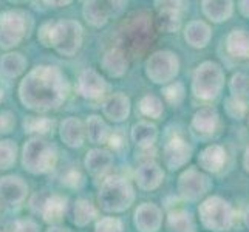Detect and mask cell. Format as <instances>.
<instances>
[{
	"mask_svg": "<svg viewBox=\"0 0 249 232\" xmlns=\"http://www.w3.org/2000/svg\"><path fill=\"white\" fill-rule=\"evenodd\" d=\"M167 232H195V221L191 212L184 209L172 211L167 215Z\"/></svg>",
	"mask_w": 249,
	"mask_h": 232,
	"instance_id": "30",
	"label": "cell"
},
{
	"mask_svg": "<svg viewBox=\"0 0 249 232\" xmlns=\"http://www.w3.org/2000/svg\"><path fill=\"white\" fill-rule=\"evenodd\" d=\"M82 39L84 30L78 20H57L51 33V48H54L61 56L73 57L81 50Z\"/></svg>",
	"mask_w": 249,
	"mask_h": 232,
	"instance_id": "6",
	"label": "cell"
},
{
	"mask_svg": "<svg viewBox=\"0 0 249 232\" xmlns=\"http://www.w3.org/2000/svg\"><path fill=\"white\" fill-rule=\"evenodd\" d=\"M57 162V152L40 136H33L22 149V166L33 175H44L53 170Z\"/></svg>",
	"mask_w": 249,
	"mask_h": 232,
	"instance_id": "3",
	"label": "cell"
},
{
	"mask_svg": "<svg viewBox=\"0 0 249 232\" xmlns=\"http://www.w3.org/2000/svg\"><path fill=\"white\" fill-rule=\"evenodd\" d=\"M59 136H61L62 143L67 145V147L78 149L84 144L87 132H85V127L81 119L70 116L61 123V127H59Z\"/></svg>",
	"mask_w": 249,
	"mask_h": 232,
	"instance_id": "16",
	"label": "cell"
},
{
	"mask_svg": "<svg viewBox=\"0 0 249 232\" xmlns=\"http://www.w3.org/2000/svg\"><path fill=\"white\" fill-rule=\"evenodd\" d=\"M162 96L166 98V101L169 104L178 106L179 102L183 101L184 98V87L181 82H172L169 84L167 87L162 89Z\"/></svg>",
	"mask_w": 249,
	"mask_h": 232,
	"instance_id": "36",
	"label": "cell"
},
{
	"mask_svg": "<svg viewBox=\"0 0 249 232\" xmlns=\"http://www.w3.org/2000/svg\"><path fill=\"white\" fill-rule=\"evenodd\" d=\"M3 212H5V211H3V201L0 200V220L3 218Z\"/></svg>",
	"mask_w": 249,
	"mask_h": 232,
	"instance_id": "50",
	"label": "cell"
},
{
	"mask_svg": "<svg viewBox=\"0 0 249 232\" xmlns=\"http://www.w3.org/2000/svg\"><path fill=\"white\" fill-rule=\"evenodd\" d=\"M50 195L44 194V192H37V194H34L31 196V200H30V208L34 214H40L42 212V208H44V204L47 201Z\"/></svg>",
	"mask_w": 249,
	"mask_h": 232,
	"instance_id": "42",
	"label": "cell"
},
{
	"mask_svg": "<svg viewBox=\"0 0 249 232\" xmlns=\"http://www.w3.org/2000/svg\"><path fill=\"white\" fill-rule=\"evenodd\" d=\"M98 212H96V208H94V204L90 201V200H85V198H81L74 203V208H73V221L74 225L78 228H85L89 226L90 223L96 218Z\"/></svg>",
	"mask_w": 249,
	"mask_h": 232,
	"instance_id": "31",
	"label": "cell"
},
{
	"mask_svg": "<svg viewBox=\"0 0 249 232\" xmlns=\"http://www.w3.org/2000/svg\"><path fill=\"white\" fill-rule=\"evenodd\" d=\"M248 123H249V121H248Z\"/></svg>",
	"mask_w": 249,
	"mask_h": 232,
	"instance_id": "53",
	"label": "cell"
},
{
	"mask_svg": "<svg viewBox=\"0 0 249 232\" xmlns=\"http://www.w3.org/2000/svg\"><path fill=\"white\" fill-rule=\"evenodd\" d=\"M28 61L19 51H8L0 59V71L8 79H16L27 70Z\"/></svg>",
	"mask_w": 249,
	"mask_h": 232,
	"instance_id": "25",
	"label": "cell"
},
{
	"mask_svg": "<svg viewBox=\"0 0 249 232\" xmlns=\"http://www.w3.org/2000/svg\"><path fill=\"white\" fill-rule=\"evenodd\" d=\"M67 209H68V200L62 195L54 194V195H50L47 198L44 208H42L40 215L45 223L54 226L56 223H59L64 218V215L67 214Z\"/></svg>",
	"mask_w": 249,
	"mask_h": 232,
	"instance_id": "23",
	"label": "cell"
},
{
	"mask_svg": "<svg viewBox=\"0 0 249 232\" xmlns=\"http://www.w3.org/2000/svg\"><path fill=\"white\" fill-rule=\"evenodd\" d=\"M14 232H40L39 225L31 218H22L14 223Z\"/></svg>",
	"mask_w": 249,
	"mask_h": 232,
	"instance_id": "41",
	"label": "cell"
},
{
	"mask_svg": "<svg viewBox=\"0 0 249 232\" xmlns=\"http://www.w3.org/2000/svg\"><path fill=\"white\" fill-rule=\"evenodd\" d=\"M212 37L211 27L203 20H192L184 28V39L192 48H204L208 47Z\"/></svg>",
	"mask_w": 249,
	"mask_h": 232,
	"instance_id": "22",
	"label": "cell"
},
{
	"mask_svg": "<svg viewBox=\"0 0 249 232\" xmlns=\"http://www.w3.org/2000/svg\"><path fill=\"white\" fill-rule=\"evenodd\" d=\"M238 11L249 19V0H242V2H238Z\"/></svg>",
	"mask_w": 249,
	"mask_h": 232,
	"instance_id": "46",
	"label": "cell"
},
{
	"mask_svg": "<svg viewBox=\"0 0 249 232\" xmlns=\"http://www.w3.org/2000/svg\"><path fill=\"white\" fill-rule=\"evenodd\" d=\"M94 232H123V223L113 217L101 218L94 226Z\"/></svg>",
	"mask_w": 249,
	"mask_h": 232,
	"instance_id": "38",
	"label": "cell"
},
{
	"mask_svg": "<svg viewBox=\"0 0 249 232\" xmlns=\"http://www.w3.org/2000/svg\"><path fill=\"white\" fill-rule=\"evenodd\" d=\"M85 132H87V138L93 144H104L108 143L110 138V128L106 124V121L98 115H91L87 118L85 123Z\"/></svg>",
	"mask_w": 249,
	"mask_h": 232,
	"instance_id": "29",
	"label": "cell"
},
{
	"mask_svg": "<svg viewBox=\"0 0 249 232\" xmlns=\"http://www.w3.org/2000/svg\"><path fill=\"white\" fill-rule=\"evenodd\" d=\"M140 111L147 118H153L158 119L162 111H164V107H162V101L153 94H147L140 101Z\"/></svg>",
	"mask_w": 249,
	"mask_h": 232,
	"instance_id": "35",
	"label": "cell"
},
{
	"mask_svg": "<svg viewBox=\"0 0 249 232\" xmlns=\"http://www.w3.org/2000/svg\"><path fill=\"white\" fill-rule=\"evenodd\" d=\"M133 223L140 232H158L162 225V212L155 203H142L135 211Z\"/></svg>",
	"mask_w": 249,
	"mask_h": 232,
	"instance_id": "12",
	"label": "cell"
},
{
	"mask_svg": "<svg viewBox=\"0 0 249 232\" xmlns=\"http://www.w3.org/2000/svg\"><path fill=\"white\" fill-rule=\"evenodd\" d=\"M226 51L235 59H249V31L235 28L226 37Z\"/></svg>",
	"mask_w": 249,
	"mask_h": 232,
	"instance_id": "24",
	"label": "cell"
},
{
	"mask_svg": "<svg viewBox=\"0 0 249 232\" xmlns=\"http://www.w3.org/2000/svg\"><path fill=\"white\" fill-rule=\"evenodd\" d=\"M19 99L25 108L37 113L53 111L61 107L68 96V81L54 65L31 68L19 84Z\"/></svg>",
	"mask_w": 249,
	"mask_h": 232,
	"instance_id": "1",
	"label": "cell"
},
{
	"mask_svg": "<svg viewBox=\"0 0 249 232\" xmlns=\"http://www.w3.org/2000/svg\"><path fill=\"white\" fill-rule=\"evenodd\" d=\"M0 232H6V231H2V229H0Z\"/></svg>",
	"mask_w": 249,
	"mask_h": 232,
	"instance_id": "52",
	"label": "cell"
},
{
	"mask_svg": "<svg viewBox=\"0 0 249 232\" xmlns=\"http://www.w3.org/2000/svg\"><path fill=\"white\" fill-rule=\"evenodd\" d=\"M107 84L96 70L85 68L78 77V91L85 99H99L106 94Z\"/></svg>",
	"mask_w": 249,
	"mask_h": 232,
	"instance_id": "13",
	"label": "cell"
},
{
	"mask_svg": "<svg viewBox=\"0 0 249 232\" xmlns=\"http://www.w3.org/2000/svg\"><path fill=\"white\" fill-rule=\"evenodd\" d=\"M101 67L108 76L121 77L127 73L128 61L127 56L121 48H110L107 50L101 59Z\"/></svg>",
	"mask_w": 249,
	"mask_h": 232,
	"instance_id": "19",
	"label": "cell"
},
{
	"mask_svg": "<svg viewBox=\"0 0 249 232\" xmlns=\"http://www.w3.org/2000/svg\"><path fill=\"white\" fill-rule=\"evenodd\" d=\"M225 110L226 113L234 118V119H242L245 118L246 111H248V107H246V101H242V99H235V98H228L226 102H225Z\"/></svg>",
	"mask_w": 249,
	"mask_h": 232,
	"instance_id": "37",
	"label": "cell"
},
{
	"mask_svg": "<svg viewBox=\"0 0 249 232\" xmlns=\"http://www.w3.org/2000/svg\"><path fill=\"white\" fill-rule=\"evenodd\" d=\"M28 195V184L17 175H6L0 178V200L5 204L17 206L25 201Z\"/></svg>",
	"mask_w": 249,
	"mask_h": 232,
	"instance_id": "11",
	"label": "cell"
},
{
	"mask_svg": "<svg viewBox=\"0 0 249 232\" xmlns=\"http://www.w3.org/2000/svg\"><path fill=\"white\" fill-rule=\"evenodd\" d=\"M245 225L249 228V208H248L246 212H245Z\"/></svg>",
	"mask_w": 249,
	"mask_h": 232,
	"instance_id": "49",
	"label": "cell"
},
{
	"mask_svg": "<svg viewBox=\"0 0 249 232\" xmlns=\"http://www.w3.org/2000/svg\"><path fill=\"white\" fill-rule=\"evenodd\" d=\"M84 164L90 175L101 177L111 167V164H113V157H111V153L106 149H91L85 155Z\"/></svg>",
	"mask_w": 249,
	"mask_h": 232,
	"instance_id": "21",
	"label": "cell"
},
{
	"mask_svg": "<svg viewBox=\"0 0 249 232\" xmlns=\"http://www.w3.org/2000/svg\"><path fill=\"white\" fill-rule=\"evenodd\" d=\"M136 184L142 191H155L164 179V170L155 161H145L138 167L135 174Z\"/></svg>",
	"mask_w": 249,
	"mask_h": 232,
	"instance_id": "15",
	"label": "cell"
},
{
	"mask_svg": "<svg viewBox=\"0 0 249 232\" xmlns=\"http://www.w3.org/2000/svg\"><path fill=\"white\" fill-rule=\"evenodd\" d=\"M54 121L45 116H28L23 121V128L27 133H34V135H47L53 130Z\"/></svg>",
	"mask_w": 249,
	"mask_h": 232,
	"instance_id": "32",
	"label": "cell"
},
{
	"mask_svg": "<svg viewBox=\"0 0 249 232\" xmlns=\"http://www.w3.org/2000/svg\"><path fill=\"white\" fill-rule=\"evenodd\" d=\"M218 113L211 107L200 108L192 116V127L201 135H211L218 127Z\"/></svg>",
	"mask_w": 249,
	"mask_h": 232,
	"instance_id": "27",
	"label": "cell"
},
{
	"mask_svg": "<svg viewBox=\"0 0 249 232\" xmlns=\"http://www.w3.org/2000/svg\"><path fill=\"white\" fill-rule=\"evenodd\" d=\"M108 144H110L113 149H121L123 145H124L123 135H121V133H113V135H110V138H108Z\"/></svg>",
	"mask_w": 249,
	"mask_h": 232,
	"instance_id": "45",
	"label": "cell"
},
{
	"mask_svg": "<svg viewBox=\"0 0 249 232\" xmlns=\"http://www.w3.org/2000/svg\"><path fill=\"white\" fill-rule=\"evenodd\" d=\"M212 183L204 172L189 167L178 178V194L186 201H198L209 192Z\"/></svg>",
	"mask_w": 249,
	"mask_h": 232,
	"instance_id": "9",
	"label": "cell"
},
{
	"mask_svg": "<svg viewBox=\"0 0 249 232\" xmlns=\"http://www.w3.org/2000/svg\"><path fill=\"white\" fill-rule=\"evenodd\" d=\"M127 3L125 2H110V10H111V17L121 16V13L125 10Z\"/></svg>",
	"mask_w": 249,
	"mask_h": 232,
	"instance_id": "44",
	"label": "cell"
},
{
	"mask_svg": "<svg viewBox=\"0 0 249 232\" xmlns=\"http://www.w3.org/2000/svg\"><path fill=\"white\" fill-rule=\"evenodd\" d=\"M17 144L13 140H0V170H8L16 164Z\"/></svg>",
	"mask_w": 249,
	"mask_h": 232,
	"instance_id": "33",
	"label": "cell"
},
{
	"mask_svg": "<svg viewBox=\"0 0 249 232\" xmlns=\"http://www.w3.org/2000/svg\"><path fill=\"white\" fill-rule=\"evenodd\" d=\"M16 127V116L11 111H0V135L11 133Z\"/></svg>",
	"mask_w": 249,
	"mask_h": 232,
	"instance_id": "39",
	"label": "cell"
},
{
	"mask_svg": "<svg viewBox=\"0 0 249 232\" xmlns=\"http://www.w3.org/2000/svg\"><path fill=\"white\" fill-rule=\"evenodd\" d=\"M132 141L141 149H149L158 138V128L149 121H140L132 127Z\"/></svg>",
	"mask_w": 249,
	"mask_h": 232,
	"instance_id": "28",
	"label": "cell"
},
{
	"mask_svg": "<svg viewBox=\"0 0 249 232\" xmlns=\"http://www.w3.org/2000/svg\"><path fill=\"white\" fill-rule=\"evenodd\" d=\"M226 162V152L225 149L218 144H213L206 147L200 152L198 155V166L204 172H211V174H215L223 169Z\"/></svg>",
	"mask_w": 249,
	"mask_h": 232,
	"instance_id": "20",
	"label": "cell"
},
{
	"mask_svg": "<svg viewBox=\"0 0 249 232\" xmlns=\"http://www.w3.org/2000/svg\"><path fill=\"white\" fill-rule=\"evenodd\" d=\"M231 96L235 99L246 101L249 98V76L245 73H237L229 81Z\"/></svg>",
	"mask_w": 249,
	"mask_h": 232,
	"instance_id": "34",
	"label": "cell"
},
{
	"mask_svg": "<svg viewBox=\"0 0 249 232\" xmlns=\"http://www.w3.org/2000/svg\"><path fill=\"white\" fill-rule=\"evenodd\" d=\"M225 85L223 68L212 61H204L195 68L192 76V93L203 101L215 99Z\"/></svg>",
	"mask_w": 249,
	"mask_h": 232,
	"instance_id": "4",
	"label": "cell"
},
{
	"mask_svg": "<svg viewBox=\"0 0 249 232\" xmlns=\"http://www.w3.org/2000/svg\"><path fill=\"white\" fill-rule=\"evenodd\" d=\"M81 174L79 172H76V170H70L65 177H62V183L68 187H78L81 184Z\"/></svg>",
	"mask_w": 249,
	"mask_h": 232,
	"instance_id": "43",
	"label": "cell"
},
{
	"mask_svg": "<svg viewBox=\"0 0 249 232\" xmlns=\"http://www.w3.org/2000/svg\"><path fill=\"white\" fill-rule=\"evenodd\" d=\"M104 116L113 123H123L130 115V99L124 93H113L102 104Z\"/></svg>",
	"mask_w": 249,
	"mask_h": 232,
	"instance_id": "17",
	"label": "cell"
},
{
	"mask_svg": "<svg viewBox=\"0 0 249 232\" xmlns=\"http://www.w3.org/2000/svg\"><path fill=\"white\" fill-rule=\"evenodd\" d=\"M158 8V28L161 33H177L181 27V2H155Z\"/></svg>",
	"mask_w": 249,
	"mask_h": 232,
	"instance_id": "14",
	"label": "cell"
},
{
	"mask_svg": "<svg viewBox=\"0 0 249 232\" xmlns=\"http://www.w3.org/2000/svg\"><path fill=\"white\" fill-rule=\"evenodd\" d=\"M56 22H45L40 25L37 31V39L44 47H51V33H53V27Z\"/></svg>",
	"mask_w": 249,
	"mask_h": 232,
	"instance_id": "40",
	"label": "cell"
},
{
	"mask_svg": "<svg viewBox=\"0 0 249 232\" xmlns=\"http://www.w3.org/2000/svg\"><path fill=\"white\" fill-rule=\"evenodd\" d=\"M201 225L212 232L229 231L234 223V209L229 201L221 196H208L198 208Z\"/></svg>",
	"mask_w": 249,
	"mask_h": 232,
	"instance_id": "5",
	"label": "cell"
},
{
	"mask_svg": "<svg viewBox=\"0 0 249 232\" xmlns=\"http://www.w3.org/2000/svg\"><path fill=\"white\" fill-rule=\"evenodd\" d=\"M243 167H245V170L249 174V147H246L245 155H243Z\"/></svg>",
	"mask_w": 249,
	"mask_h": 232,
	"instance_id": "47",
	"label": "cell"
},
{
	"mask_svg": "<svg viewBox=\"0 0 249 232\" xmlns=\"http://www.w3.org/2000/svg\"><path fill=\"white\" fill-rule=\"evenodd\" d=\"M28 33L27 14L20 10H6L0 14V48L10 51L25 39Z\"/></svg>",
	"mask_w": 249,
	"mask_h": 232,
	"instance_id": "8",
	"label": "cell"
},
{
	"mask_svg": "<svg viewBox=\"0 0 249 232\" xmlns=\"http://www.w3.org/2000/svg\"><path fill=\"white\" fill-rule=\"evenodd\" d=\"M135 201V191L127 178L124 177H108L101 184L98 194V203L102 211L119 214L127 211Z\"/></svg>",
	"mask_w": 249,
	"mask_h": 232,
	"instance_id": "2",
	"label": "cell"
},
{
	"mask_svg": "<svg viewBox=\"0 0 249 232\" xmlns=\"http://www.w3.org/2000/svg\"><path fill=\"white\" fill-rule=\"evenodd\" d=\"M82 16L85 22L94 28H101L111 19V10H110V2H84L82 6Z\"/></svg>",
	"mask_w": 249,
	"mask_h": 232,
	"instance_id": "18",
	"label": "cell"
},
{
	"mask_svg": "<svg viewBox=\"0 0 249 232\" xmlns=\"http://www.w3.org/2000/svg\"><path fill=\"white\" fill-rule=\"evenodd\" d=\"M45 232H70V231H68L67 228H62V226H51Z\"/></svg>",
	"mask_w": 249,
	"mask_h": 232,
	"instance_id": "48",
	"label": "cell"
},
{
	"mask_svg": "<svg viewBox=\"0 0 249 232\" xmlns=\"http://www.w3.org/2000/svg\"><path fill=\"white\" fill-rule=\"evenodd\" d=\"M203 14L208 17L209 20L220 23L228 20L234 13V3L229 0H204L201 2Z\"/></svg>",
	"mask_w": 249,
	"mask_h": 232,
	"instance_id": "26",
	"label": "cell"
},
{
	"mask_svg": "<svg viewBox=\"0 0 249 232\" xmlns=\"http://www.w3.org/2000/svg\"><path fill=\"white\" fill-rule=\"evenodd\" d=\"M3 98H5V90H3L2 85H0V102L3 101Z\"/></svg>",
	"mask_w": 249,
	"mask_h": 232,
	"instance_id": "51",
	"label": "cell"
},
{
	"mask_svg": "<svg viewBox=\"0 0 249 232\" xmlns=\"http://www.w3.org/2000/svg\"><path fill=\"white\" fill-rule=\"evenodd\" d=\"M192 157V147L189 145L181 136H174L169 140L162 150V158H164V164L170 170H177L187 164V161Z\"/></svg>",
	"mask_w": 249,
	"mask_h": 232,
	"instance_id": "10",
	"label": "cell"
},
{
	"mask_svg": "<svg viewBox=\"0 0 249 232\" xmlns=\"http://www.w3.org/2000/svg\"><path fill=\"white\" fill-rule=\"evenodd\" d=\"M144 70L145 76L153 84H169L175 79L179 71V59L172 51L160 50L147 57Z\"/></svg>",
	"mask_w": 249,
	"mask_h": 232,
	"instance_id": "7",
	"label": "cell"
}]
</instances>
